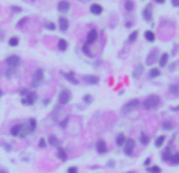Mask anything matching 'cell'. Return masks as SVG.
Returning <instances> with one entry per match:
<instances>
[{
	"label": "cell",
	"instance_id": "cell-23",
	"mask_svg": "<svg viewBox=\"0 0 179 173\" xmlns=\"http://www.w3.org/2000/svg\"><path fill=\"white\" fill-rule=\"evenodd\" d=\"M8 44L11 47H17L19 46V38H17V36H11V38L8 40Z\"/></svg>",
	"mask_w": 179,
	"mask_h": 173
},
{
	"label": "cell",
	"instance_id": "cell-11",
	"mask_svg": "<svg viewBox=\"0 0 179 173\" xmlns=\"http://www.w3.org/2000/svg\"><path fill=\"white\" fill-rule=\"evenodd\" d=\"M157 57H159V50L157 49H153V50L149 52L148 58H146V63H148V65H154V63L157 61Z\"/></svg>",
	"mask_w": 179,
	"mask_h": 173
},
{
	"label": "cell",
	"instance_id": "cell-32",
	"mask_svg": "<svg viewBox=\"0 0 179 173\" xmlns=\"http://www.w3.org/2000/svg\"><path fill=\"white\" fill-rule=\"evenodd\" d=\"M28 124H30V126H28V131H30V134H32L36 129V120H35V118H32V120L28 121Z\"/></svg>",
	"mask_w": 179,
	"mask_h": 173
},
{
	"label": "cell",
	"instance_id": "cell-16",
	"mask_svg": "<svg viewBox=\"0 0 179 173\" xmlns=\"http://www.w3.org/2000/svg\"><path fill=\"white\" fill-rule=\"evenodd\" d=\"M96 150H98V153H101V154L107 153V143H105V140L99 139V140L96 142Z\"/></svg>",
	"mask_w": 179,
	"mask_h": 173
},
{
	"label": "cell",
	"instance_id": "cell-6",
	"mask_svg": "<svg viewBox=\"0 0 179 173\" xmlns=\"http://www.w3.org/2000/svg\"><path fill=\"white\" fill-rule=\"evenodd\" d=\"M98 36H99V33H98V30L96 29H91L88 33H87V46H91L93 43H96L98 41Z\"/></svg>",
	"mask_w": 179,
	"mask_h": 173
},
{
	"label": "cell",
	"instance_id": "cell-33",
	"mask_svg": "<svg viewBox=\"0 0 179 173\" xmlns=\"http://www.w3.org/2000/svg\"><path fill=\"white\" fill-rule=\"evenodd\" d=\"M44 27H46V29L49 30V32H53V30L57 29V24H53V22H46Z\"/></svg>",
	"mask_w": 179,
	"mask_h": 173
},
{
	"label": "cell",
	"instance_id": "cell-46",
	"mask_svg": "<svg viewBox=\"0 0 179 173\" xmlns=\"http://www.w3.org/2000/svg\"><path fill=\"white\" fill-rule=\"evenodd\" d=\"M154 2H156V3H159V5H162V3H165V2H167V0H154Z\"/></svg>",
	"mask_w": 179,
	"mask_h": 173
},
{
	"label": "cell",
	"instance_id": "cell-3",
	"mask_svg": "<svg viewBox=\"0 0 179 173\" xmlns=\"http://www.w3.org/2000/svg\"><path fill=\"white\" fill-rule=\"evenodd\" d=\"M36 99H38V95L35 92H28L27 96H22L21 102H22V106H33Z\"/></svg>",
	"mask_w": 179,
	"mask_h": 173
},
{
	"label": "cell",
	"instance_id": "cell-20",
	"mask_svg": "<svg viewBox=\"0 0 179 173\" xmlns=\"http://www.w3.org/2000/svg\"><path fill=\"white\" fill-rule=\"evenodd\" d=\"M58 50H61V52H64V50H68V41H66L64 38H60L58 40Z\"/></svg>",
	"mask_w": 179,
	"mask_h": 173
},
{
	"label": "cell",
	"instance_id": "cell-38",
	"mask_svg": "<svg viewBox=\"0 0 179 173\" xmlns=\"http://www.w3.org/2000/svg\"><path fill=\"white\" fill-rule=\"evenodd\" d=\"M83 102H85V104H91V102H93V96H91V95H85V96H83Z\"/></svg>",
	"mask_w": 179,
	"mask_h": 173
},
{
	"label": "cell",
	"instance_id": "cell-51",
	"mask_svg": "<svg viewBox=\"0 0 179 173\" xmlns=\"http://www.w3.org/2000/svg\"><path fill=\"white\" fill-rule=\"evenodd\" d=\"M32 2H35V0H32Z\"/></svg>",
	"mask_w": 179,
	"mask_h": 173
},
{
	"label": "cell",
	"instance_id": "cell-12",
	"mask_svg": "<svg viewBox=\"0 0 179 173\" xmlns=\"http://www.w3.org/2000/svg\"><path fill=\"white\" fill-rule=\"evenodd\" d=\"M138 106H140V101H138V99H132L130 102H127V104L124 106V112H134Z\"/></svg>",
	"mask_w": 179,
	"mask_h": 173
},
{
	"label": "cell",
	"instance_id": "cell-24",
	"mask_svg": "<svg viewBox=\"0 0 179 173\" xmlns=\"http://www.w3.org/2000/svg\"><path fill=\"white\" fill-rule=\"evenodd\" d=\"M124 143H126V135H124V134H118V137H116V145H118V147H122Z\"/></svg>",
	"mask_w": 179,
	"mask_h": 173
},
{
	"label": "cell",
	"instance_id": "cell-19",
	"mask_svg": "<svg viewBox=\"0 0 179 173\" xmlns=\"http://www.w3.org/2000/svg\"><path fill=\"white\" fill-rule=\"evenodd\" d=\"M141 74H143V65H137L134 72H132V76H134V79H140Z\"/></svg>",
	"mask_w": 179,
	"mask_h": 173
},
{
	"label": "cell",
	"instance_id": "cell-7",
	"mask_svg": "<svg viewBox=\"0 0 179 173\" xmlns=\"http://www.w3.org/2000/svg\"><path fill=\"white\" fill-rule=\"evenodd\" d=\"M6 65L9 66V68H17L19 65H21V57L19 55H9V57H6Z\"/></svg>",
	"mask_w": 179,
	"mask_h": 173
},
{
	"label": "cell",
	"instance_id": "cell-47",
	"mask_svg": "<svg viewBox=\"0 0 179 173\" xmlns=\"http://www.w3.org/2000/svg\"><path fill=\"white\" fill-rule=\"evenodd\" d=\"M126 27H127V29H130V27H132V22H130V21H127V22H126Z\"/></svg>",
	"mask_w": 179,
	"mask_h": 173
},
{
	"label": "cell",
	"instance_id": "cell-35",
	"mask_svg": "<svg viewBox=\"0 0 179 173\" xmlns=\"http://www.w3.org/2000/svg\"><path fill=\"white\" fill-rule=\"evenodd\" d=\"M49 145H52V147H58V139H57L55 135H50L49 137Z\"/></svg>",
	"mask_w": 179,
	"mask_h": 173
},
{
	"label": "cell",
	"instance_id": "cell-40",
	"mask_svg": "<svg viewBox=\"0 0 179 173\" xmlns=\"http://www.w3.org/2000/svg\"><path fill=\"white\" fill-rule=\"evenodd\" d=\"M11 11H13V13H21V11H22V8H21V6H17V5H11Z\"/></svg>",
	"mask_w": 179,
	"mask_h": 173
},
{
	"label": "cell",
	"instance_id": "cell-37",
	"mask_svg": "<svg viewBox=\"0 0 179 173\" xmlns=\"http://www.w3.org/2000/svg\"><path fill=\"white\" fill-rule=\"evenodd\" d=\"M148 171H149V173H162L160 167H157V165H154V167H149V168H148Z\"/></svg>",
	"mask_w": 179,
	"mask_h": 173
},
{
	"label": "cell",
	"instance_id": "cell-30",
	"mask_svg": "<svg viewBox=\"0 0 179 173\" xmlns=\"http://www.w3.org/2000/svg\"><path fill=\"white\" fill-rule=\"evenodd\" d=\"M124 8H126V11H134L135 3H134V2H130V0H127V2L124 3Z\"/></svg>",
	"mask_w": 179,
	"mask_h": 173
},
{
	"label": "cell",
	"instance_id": "cell-48",
	"mask_svg": "<svg viewBox=\"0 0 179 173\" xmlns=\"http://www.w3.org/2000/svg\"><path fill=\"white\" fill-rule=\"evenodd\" d=\"M173 110H174V112H177V110H179V106H176V107H173Z\"/></svg>",
	"mask_w": 179,
	"mask_h": 173
},
{
	"label": "cell",
	"instance_id": "cell-10",
	"mask_svg": "<svg viewBox=\"0 0 179 173\" xmlns=\"http://www.w3.org/2000/svg\"><path fill=\"white\" fill-rule=\"evenodd\" d=\"M141 16H143V21H146V22H151V21H153V6H151V5H146V8L143 10Z\"/></svg>",
	"mask_w": 179,
	"mask_h": 173
},
{
	"label": "cell",
	"instance_id": "cell-17",
	"mask_svg": "<svg viewBox=\"0 0 179 173\" xmlns=\"http://www.w3.org/2000/svg\"><path fill=\"white\" fill-rule=\"evenodd\" d=\"M22 127H24V124H14L11 127V135H13V137H19V135H21Z\"/></svg>",
	"mask_w": 179,
	"mask_h": 173
},
{
	"label": "cell",
	"instance_id": "cell-21",
	"mask_svg": "<svg viewBox=\"0 0 179 173\" xmlns=\"http://www.w3.org/2000/svg\"><path fill=\"white\" fill-rule=\"evenodd\" d=\"M145 40L149 41V43L156 41V35H154V32H153V30H146V32H145Z\"/></svg>",
	"mask_w": 179,
	"mask_h": 173
},
{
	"label": "cell",
	"instance_id": "cell-49",
	"mask_svg": "<svg viewBox=\"0 0 179 173\" xmlns=\"http://www.w3.org/2000/svg\"><path fill=\"white\" fill-rule=\"evenodd\" d=\"M127 173H135V171H127Z\"/></svg>",
	"mask_w": 179,
	"mask_h": 173
},
{
	"label": "cell",
	"instance_id": "cell-5",
	"mask_svg": "<svg viewBox=\"0 0 179 173\" xmlns=\"http://www.w3.org/2000/svg\"><path fill=\"white\" fill-rule=\"evenodd\" d=\"M71 101V92L69 90H61L60 92V95H58V102H60V106H64V104H68Z\"/></svg>",
	"mask_w": 179,
	"mask_h": 173
},
{
	"label": "cell",
	"instance_id": "cell-4",
	"mask_svg": "<svg viewBox=\"0 0 179 173\" xmlns=\"http://www.w3.org/2000/svg\"><path fill=\"white\" fill-rule=\"evenodd\" d=\"M57 10H58L60 14H66L71 10V2L69 0H60V2L57 3Z\"/></svg>",
	"mask_w": 179,
	"mask_h": 173
},
{
	"label": "cell",
	"instance_id": "cell-41",
	"mask_svg": "<svg viewBox=\"0 0 179 173\" xmlns=\"http://www.w3.org/2000/svg\"><path fill=\"white\" fill-rule=\"evenodd\" d=\"M162 157H164V161H167V159L170 161V159H171V151H170V150H168V151H165Z\"/></svg>",
	"mask_w": 179,
	"mask_h": 173
},
{
	"label": "cell",
	"instance_id": "cell-34",
	"mask_svg": "<svg viewBox=\"0 0 179 173\" xmlns=\"http://www.w3.org/2000/svg\"><path fill=\"white\" fill-rule=\"evenodd\" d=\"M162 127H164V129H165V131H171V129H173V127H174V124H173L171 121H165V123L162 124Z\"/></svg>",
	"mask_w": 179,
	"mask_h": 173
},
{
	"label": "cell",
	"instance_id": "cell-14",
	"mask_svg": "<svg viewBox=\"0 0 179 173\" xmlns=\"http://www.w3.org/2000/svg\"><path fill=\"white\" fill-rule=\"evenodd\" d=\"M63 77L72 85H79V79L74 76V72H63Z\"/></svg>",
	"mask_w": 179,
	"mask_h": 173
},
{
	"label": "cell",
	"instance_id": "cell-28",
	"mask_svg": "<svg viewBox=\"0 0 179 173\" xmlns=\"http://www.w3.org/2000/svg\"><path fill=\"white\" fill-rule=\"evenodd\" d=\"M170 162H171L173 165H179V153L171 154V159H170Z\"/></svg>",
	"mask_w": 179,
	"mask_h": 173
},
{
	"label": "cell",
	"instance_id": "cell-1",
	"mask_svg": "<svg viewBox=\"0 0 179 173\" xmlns=\"http://www.w3.org/2000/svg\"><path fill=\"white\" fill-rule=\"evenodd\" d=\"M160 104V98L159 96H148L143 101V107L146 110H154V109Z\"/></svg>",
	"mask_w": 179,
	"mask_h": 173
},
{
	"label": "cell",
	"instance_id": "cell-18",
	"mask_svg": "<svg viewBox=\"0 0 179 173\" xmlns=\"http://www.w3.org/2000/svg\"><path fill=\"white\" fill-rule=\"evenodd\" d=\"M168 60H170V54H162L160 55V58H159V66H167L168 65Z\"/></svg>",
	"mask_w": 179,
	"mask_h": 173
},
{
	"label": "cell",
	"instance_id": "cell-15",
	"mask_svg": "<svg viewBox=\"0 0 179 173\" xmlns=\"http://www.w3.org/2000/svg\"><path fill=\"white\" fill-rule=\"evenodd\" d=\"M85 84H88V85H98L99 84V77L98 76H83L82 79Z\"/></svg>",
	"mask_w": 179,
	"mask_h": 173
},
{
	"label": "cell",
	"instance_id": "cell-29",
	"mask_svg": "<svg viewBox=\"0 0 179 173\" xmlns=\"http://www.w3.org/2000/svg\"><path fill=\"white\" fill-rule=\"evenodd\" d=\"M164 143H165V135H159V137L156 139V147H157V148H160Z\"/></svg>",
	"mask_w": 179,
	"mask_h": 173
},
{
	"label": "cell",
	"instance_id": "cell-31",
	"mask_svg": "<svg viewBox=\"0 0 179 173\" xmlns=\"http://www.w3.org/2000/svg\"><path fill=\"white\" fill-rule=\"evenodd\" d=\"M137 38H138V32H137V30H134V32H132V33L129 35V38H127V41H129V43H134V41H135Z\"/></svg>",
	"mask_w": 179,
	"mask_h": 173
},
{
	"label": "cell",
	"instance_id": "cell-2",
	"mask_svg": "<svg viewBox=\"0 0 179 173\" xmlns=\"http://www.w3.org/2000/svg\"><path fill=\"white\" fill-rule=\"evenodd\" d=\"M43 80H44V71L40 68V69L35 71V74H33V77H32V88L40 87Z\"/></svg>",
	"mask_w": 179,
	"mask_h": 173
},
{
	"label": "cell",
	"instance_id": "cell-25",
	"mask_svg": "<svg viewBox=\"0 0 179 173\" xmlns=\"http://www.w3.org/2000/svg\"><path fill=\"white\" fill-rule=\"evenodd\" d=\"M170 93H171L173 96H179V84H173L171 87H170Z\"/></svg>",
	"mask_w": 179,
	"mask_h": 173
},
{
	"label": "cell",
	"instance_id": "cell-26",
	"mask_svg": "<svg viewBox=\"0 0 179 173\" xmlns=\"http://www.w3.org/2000/svg\"><path fill=\"white\" fill-rule=\"evenodd\" d=\"M5 76H6V79L14 77V76H16V68H9V66H8V69H6V72H5Z\"/></svg>",
	"mask_w": 179,
	"mask_h": 173
},
{
	"label": "cell",
	"instance_id": "cell-39",
	"mask_svg": "<svg viewBox=\"0 0 179 173\" xmlns=\"http://www.w3.org/2000/svg\"><path fill=\"white\" fill-rule=\"evenodd\" d=\"M27 22H28V17H22V19L17 22V27H24V25H25Z\"/></svg>",
	"mask_w": 179,
	"mask_h": 173
},
{
	"label": "cell",
	"instance_id": "cell-43",
	"mask_svg": "<svg viewBox=\"0 0 179 173\" xmlns=\"http://www.w3.org/2000/svg\"><path fill=\"white\" fill-rule=\"evenodd\" d=\"M38 145H40V148H46V145H47V143H46V140H44V139H41Z\"/></svg>",
	"mask_w": 179,
	"mask_h": 173
},
{
	"label": "cell",
	"instance_id": "cell-42",
	"mask_svg": "<svg viewBox=\"0 0 179 173\" xmlns=\"http://www.w3.org/2000/svg\"><path fill=\"white\" fill-rule=\"evenodd\" d=\"M19 95H21V96H27V95H28V88H22V90H19Z\"/></svg>",
	"mask_w": 179,
	"mask_h": 173
},
{
	"label": "cell",
	"instance_id": "cell-45",
	"mask_svg": "<svg viewBox=\"0 0 179 173\" xmlns=\"http://www.w3.org/2000/svg\"><path fill=\"white\" fill-rule=\"evenodd\" d=\"M171 5L174 8H179V0H171Z\"/></svg>",
	"mask_w": 179,
	"mask_h": 173
},
{
	"label": "cell",
	"instance_id": "cell-27",
	"mask_svg": "<svg viewBox=\"0 0 179 173\" xmlns=\"http://www.w3.org/2000/svg\"><path fill=\"white\" fill-rule=\"evenodd\" d=\"M57 156H58V159H61V161L68 159V154H66V151L61 150V148H58V151H57Z\"/></svg>",
	"mask_w": 179,
	"mask_h": 173
},
{
	"label": "cell",
	"instance_id": "cell-50",
	"mask_svg": "<svg viewBox=\"0 0 179 173\" xmlns=\"http://www.w3.org/2000/svg\"><path fill=\"white\" fill-rule=\"evenodd\" d=\"M0 96H2V90H0Z\"/></svg>",
	"mask_w": 179,
	"mask_h": 173
},
{
	"label": "cell",
	"instance_id": "cell-22",
	"mask_svg": "<svg viewBox=\"0 0 179 173\" xmlns=\"http://www.w3.org/2000/svg\"><path fill=\"white\" fill-rule=\"evenodd\" d=\"M160 76V69L159 68H153L149 71V74H148V77L149 79H156V77H159Z\"/></svg>",
	"mask_w": 179,
	"mask_h": 173
},
{
	"label": "cell",
	"instance_id": "cell-8",
	"mask_svg": "<svg viewBox=\"0 0 179 173\" xmlns=\"http://www.w3.org/2000/svg\"><path fill=\"white\" fill-rule=\"evenodd\" d=\"M57 27H58V29H60L61 32H66V30L69 29V19H68V17H64V16L61 14V16H60V19H58V25H57Z\"/></svg>",
	"mask_w": 179,
	"mask_h": 173
},
{
	"label": "cell",
	"instance_id": "cell-13",
	"mask_svg": "<svg viewBox=\"0 0 179 173\" xmlns=\"http://www.w3.org/2000/svg\"><path fill=\"white\" fill-rule=\"evenodd\" d=\"M102 11H104L102 5H99V3H91V6H90V13H91V14H94V16H101Z\"/></svg>",
	"mask_w": 179,
	"mask_h": 173
},
{
	"label": "cell",
	"instance_id": "cell-9",
	"mask_svg": "<svg viewBox=\"0 0 179 173\" xmlns=\"http://www.w3.org/2000/svg\"><path fill=\"white\" fill-rule=\"evenodd\" d=\"M124 147V154H127V156H130L132 151H134V147H135V142L132 139H126V143L122 145Z\"/></svg>",
	"mask_w": 179,
	"mask_h": 173
},
{
	"label": "cell",
	"instance_id": "cell-44",
	"mask_svg": "<svg viewBox=\"0 0 179 173\" xmlns=\"http://www.w3.org/2000/svg\"><path fill=\"white\" fill-rule=\"evenodd\" d=\"M68 173H77V167H69L68 168Z\"/></svg>",
	"mask_w": 179,
	"mask_h": 173
},
{
	"label": "cell",
	"instance_id": "cell-36",
	"mask_svg": "<svg viewBox=\"0 0 179 173\" xmlns=\"http://www.w3.org/2000/svg\"><path fill=\"white\" fill-rule=\"evenodd\" d=\"M140 142L143 143V145H148V142H149V137H148L146 134H143V132H141V134H140Z\"/></svg>",
	"mask_w": 179,
	"mask_h": 173
}]
</instances>
